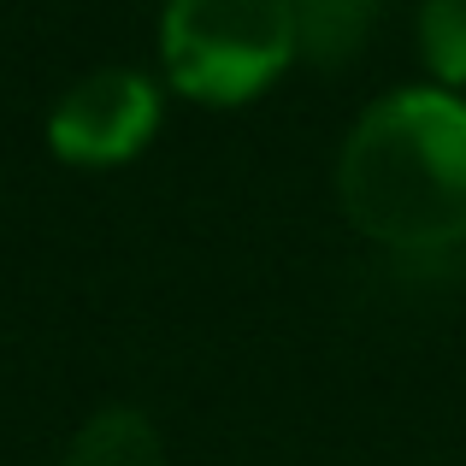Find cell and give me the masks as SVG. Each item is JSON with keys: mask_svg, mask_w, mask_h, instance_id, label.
<instances>
[{"mask_svg": "<svg viewBox=\"0 0 466 466\" xmlns=\"http://www.w3.org/2000/svg\"><path fill=\"white\" fill-rule=\"evenodd\" d=\"M349 225L378 248L425 254L466 237V101L396 89L354 118L337 166Z\"/></svg>", "mask_w": 466, "mask_h": 466, "instance_id": "cell-1", "label": "cell"}, {"mask_svg": "<svg viewBox=\"0 0 466 466\" xmlns=\"http://www.w3.org/2000/svg\"><path fill=\"white\" fill-rule=\"evenodd\" d=\"M159 54L177 95L242 106L301 54L289 0H166Z\"/></svg>", "mask_w": 466, "mask_h": 466, "instance_id": "cell-2", "label": "cell"}, {"mask_svg": "<svg viewBox=\"0 0 466 466\" xmlns=\"http://www.w3.org/2000/svg\"><path fill=\"white\" fill-rule=\"evenodd\" d=\"M159 130V95L142 71L106 66L89 71L59 95L47 118V142L66 166H125L154 142Z\"/></svg>", "mask_w": 466, "mask_h": 466, "instance_id": "cell-3", "label": "cell"}, {"mask_svg": "<svg viewBox=\"0 0 466 466\" xmlns=\"http://www.w3.org/2000/svg\"><path fill=\"white\" fill-rule=\"evenodd\" d=\"M59 466H166V443L137 408H106L71 437Z\"/></svg>", "mask_w": 466, "mask_h": 466, "instance_id": "cell-4", "label": "cell"}, {"mask_svg": "<svg viewBox=\"0 0 466 466\" xmlns=\"http://www.w3.org/2000/svg\"><path fill=\"white\" fill-rule=\"evenodd\" d=\"M296 6V42L308 59H349V47L372 30L378 0H289Z\"/></svg>", "mask_w": 466, "mask_h": 466, "instance_id": "cell-5", "label": "cell"}, {"mask_svg": "<svg viewBox=\"0 0 466 466\" xmlns=\"http://www.w3.org/2000/svg\"><path fill=\"white\" fill-rule=\"evenodd\" d=\"M425 66L443 83H466V0H425L420 12Z\"/></svg>", "mask_w": 466, "mask_h": 466, "instance_id": "cell-6", "label": "cell"}]
</instances>
